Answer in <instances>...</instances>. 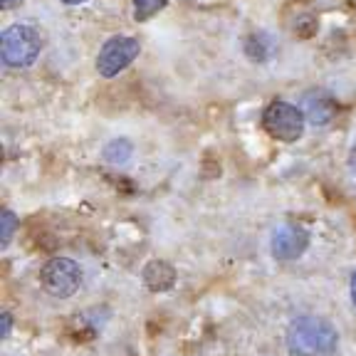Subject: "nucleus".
I'll return each mask as SVG.
<instances>
[{
	"label": "nucleus",
	"instance_id": "4468645a",
	"mask_svg": "<svg viewBox=\"0 0 356 356\" xmlns=\"http://www.w3.org/2000/svg\"><path fill=\"white\" fill-rule=\"evenodd\" d=\"M349 168H351V173L356 176V146L351 149V154H349Z\"/></svg>",
	"mask_w": 356,
	"mask_h": 356
},
{
	"label": "nucleus",
	"instance_id": "0eeeda50",
	"mask_svg": "<svg viewBox=\"0 0 356 356\" xmlns=\"http://www.w3.org/2000/svg\"><path fill=\"white\" fill-rule=\"evenodd\" d=\"M307 245H309V235L300 225H282L273 233L270 240V250L277 260H297L305 255Z\"/></svg>",
	"mask_w": 356,
	"mask_h": 356
},
{
	"label": "nucleus",
	"instance_id": "f257e3e1",
	"mask_svg": "<svg viewBox=\"0 0 356 356\" xmlns=\"http://www.w3.org/2000/svg\"><path fill=\"white\" fill-rule=\"evenodd\" d=\"M339 346V332L324 317L305 314L287 329V349L292 356H332Z\"/></svg>",
	"mask_w": 356,
	"mask_h": 356
},
{
	"label": "nucleus",
	"instance_id": "7ed1b4c3",
	"mask_svg": "<svg viewBox=\"0 0 356 356\" xmlns=\"http://www.w3.org/2000/svg\"><path fill=\"white\" fill-rule=\"evenodd\" d=\"M305 122L307 119L302 109L282 99L270 102L262 111V129L267 131V136L284 141V144H292V141L300 139L302 131H305Z\"/></svg>",
	"mask_w": 356,
	"mask_h": 356
},
{
	"label": "nucleus",
	"instance_id": "2eb2a0df",
	"mask_svg": "<svg viewBox=\"0 0 356 356\" xmlns=\"http://www.w3.org/2000/svg\"><path fill=\"white\" fill-rule=\"evenodd\" d=\"M0 6H3V10H10L13 6H17V0H3Z\"/></svg>",
	"mask_w": 356,
	"mask_h": 356
},
{
	"label": "nucleus",
	"instance_id": "1a4fd4ad",
	"mask_svg": "<svg viewBox=\"0 0 356 356\" xmlns=\"http://www.w3.org/2000/svg\"><path fill=\"white\" fill-rule=\"evenodd\" d=\"M131 151H134V146L129 144L127 139H114L111 144H106L104 159L109 163H114V166H119V163H127L129 159H131Z\"/></svg>",
	"mask_w": 356,
	"mask_h": 356
},
{
	"label": "nucleus",
	"instance_id": "9b49d317",
	"mask_svg": "<svg viewBox=\"0 0 356 356\" xmlns=\"http://www.w3.org/2000/svg\"><path fill=\"white\" fill-rule=\"evenodd\" d=\"M0 222H3V233H0V245L3 248H8L10 245V240H13V233H15V228H17V218L13 216V211H3V218H0Z\"/></svg>",
	"mask_w": 356,
	"mask_h": 356
},
{
	"label": "nucleus",
	"instance_id": "f8f14e48",
	"mask_svg": "<svg viewBox=\"0 0 356 356\" xmlns=\"http://www.w3.org/2000/svg\"><path fill=\"white\" fill-rule=\"evenodd\" d=\"M0 319H3V332H0V337H10L13 317H10V314H8V312H6V314H3V317H0Z\"/></svg>",
	"mask_w": 356,
	"mask_h": 356
},
{
	"label": "nucleus",
	"instance_id": "dca6fc26",
	"mask_svg": "<svg viewBox=\"0 0 356 356\" xmlns=\"http://www.w3.org/2000/svg\"><path fill=\"white\" fill-rule=\"evenodd\" d=\"M62 3H67V6H79V3H87V0H62Z\"/></svg>",
	"mask_w": 356,
	"mask_h": 356
},
{
	"label": "nucleus",
	"instance_id": "ddd939ff",
	"mask_svg": "<svg viewBox=\"0 0 356 356\" xmlns=\"http://www.w3.org/2000/svg\"><path fill=\"white\" fill-rule=\"evenodd\" d=\"M349 292H351V302H354V307H356V273L351 275V284H349Z\"/></svg>",
	"mask_w": 356,
	"mask_h": 356
},
{
	"label": "nucleus",
	"instance_id": "20e7f679",
	"mask_svg": "<svg viewBox=\"0 0 356 356\" xmlns=\"http://www.w3.org/2000/svg\"><path fill=\"white\" fill-rule=\"evenodd\" d=\"M40 284H42V289L47 295L67 300L82 284V267L72 257H52L40 270Z\"/></svg>",
	"mask_w": 356,
	"mask_h": 356
},
{
	"label": "nucleus",
	"instance_id": "6e6552de",
	"mask_svg": "<svg viewBox=\"0 0 356 356\" xmlns=\"http://www.w3.org/2000/svg\"><path fill=\"white\" fill-rule=\"evenodd\" d=\"M141 277H144V284L151 292H166L176 284V270L166 260H151L144 267Z\"/></svg>",
	"mask_w": 356,
	"mask_h": 356
},
{
	"label": "nucleus",
	"instance_id": "f03ea898",
	"mask_svg": "<svg viewBox=\"0 0 356 356\" xmlns=\"http://www.w3.org/2000/svg\"><path fill=\"white\" fill-rule=\"evenodd\" d=\"M42 42H40L38 30L30 25H10L0 35V57L8 67H30L40 57Z\"/></svg>",
	"mask_w": 356,
	"mask_h": 356
},
{
	"label": "nucleus",
	"instance_id": "423d86ee",
	"mask_svg": "<svg viewBox=\"0 0 356 356\" xmlns=\"http://www.w3.org/2000/svg\"><path fill=\"white\" fill-rule=\"evenodd\" d=\"M302 114L312 127H329L339 114V106L329 92L324 89H309L302 95Z\"/></svg>",
	"mask_w": 356,
	"mask_h": 356
},
{
	"label": "nucleus",
	"instance_id": "39448f33",
	"mask_svg": "<svg viewBox=\"0 0 356 356\" xmlns=\"http://www.w3.org/2000/svg\"><path fill=\"white\" fill-rule=\"evenodd\" d=\"M141 52V42L136 38H129V35H117L104 42V47L99 50L97 57V72L104 79L117 77L119 72H124L129 65H131Z\"/></svg>",
	"mask_w": 356,
	"mask_h": 356
},
{
	"label": "nucleus",
	"instance_id": "9d476101",
	"mask_svg": "<svg viewBox=\"0 0 356 356\" xmlns=\"http://www.w3.org/2000/svg\"><path fill=\"white\" fill-rule=\"evenodd\" d=\"M166 8V0H134V17L139 22L154 17L159 10Z\"/></svg>",
	"mask_w": 356,
	"mask_h": 356
}]
</instances>
